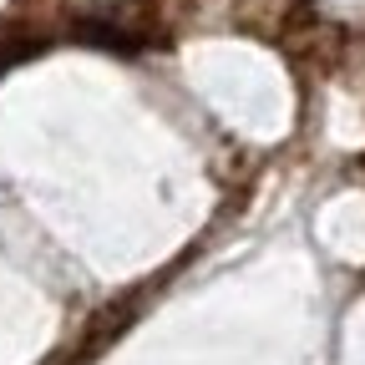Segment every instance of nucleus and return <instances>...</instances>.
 Wrapping results in <instances>:
<instances>
[{
	"mask_svg": "<svg viewBox=\"0 0 365 365\" xmlns=\"http://www.w3.org/2000/svg\"><path fill=\"white\" fill-rule=\"evenodd\" d=\"M11 61H16V56H0V71H6V66H11Z\"/></svg>",
	"mask_w": 365,
	"mask_h": 365,
	"instance_id": "obj_1",
	"label": "nucleus"
}]
</instances>
